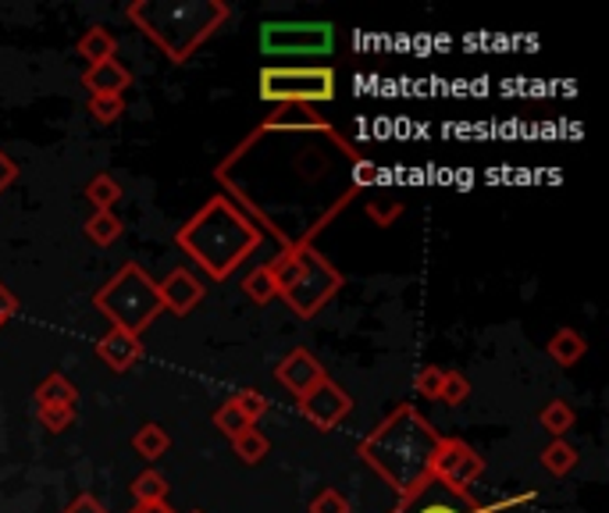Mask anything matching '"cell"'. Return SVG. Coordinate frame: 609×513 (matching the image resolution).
Here are the masks:
<instances>
[{
  "label": "cell",
  "mask_w": 609,
  "mask_h": 513,
  "mask_svg": "<svg viewBox=\"0 0 609 513\" xmlns=\"http://www.w3.org/2000/svg\"><path fill=\"white\" fill-rule=\"evenodd\" d=\"M360 161V150L335 129L279 132L261 125L218 164L215 178L282 253L314 247V236L360 193L354 175Z\"/></svg>",
  "instance_id": "6da1fadb"
},
{
  "label": "cell",
  "mask_w": 609,
  "mask_h": 513,
  "mask_svg": "<svg viewBox=\"0 0 609 513\" xmlns=\"http://www.w3.org/2000/svg\"><path fill=\"white\" fill-rule=\"evenodd\" d=\"M443 446V435L424 417L417 406L400 403L389 417L363 435L360 443V460L371 471L395 489V495L414 492L417 485L432 478V467Z\"/></svg>",
  "instance_id": "7a4b0ae2"
},
{
  "label": "cell",
  "mask_w": 609,
  "mask_h": 513,
  "mask_svg": "<svg viewBox=\"0 0 609 513\" xmlns=\"http://www.w3.org/2000/svg\"><path fill=\"white\" fill-rule=\"evenodd\" d=\"M121 236V218L115 210H94V218L86 221V239L97 247H111Z\"/></svg>",
  "instance_id": "7402d4cb"
},
{
  "label": "cell",
  "mask_w": 609,
  "mask_h": 513,
  "mask_svg": "<svg viewBox=\"0 0 609 513\" xmlns=\"http://www.w3.org/2000/svg\"><path fill=\"white\" fill-rule=\"evenodd\" d=\"M545 350H550V357L559 368H574V364H581V357L588 353V339L574 328H559V331H553V339Z\"/></svg>",
  "instance_id": "e0dca14e"
},
{
  "label": "cell",
  "mask_w": 609,
  "mask_h": 513,
  "mask_svg": "<svg viewBox=\"0 0 609 513\" xmlns=\"http://www.w3.org/2000/svg\"><path fill=\"white\" fill-rule=\"evenodd\" d=\"M86 200L94 204V210H115V204L121 200V186L115 175H97L89 178L86 186Z\"/></svg>",
  "instance_id": "d4e9b609"
},
{
  "label": "cell",
  "mask_w": 609,
  "mask_h": 513,
  "mask_svg": "<svg viewBox=\"0 0 609 513\" xmlns=\"http://www.w3.org/2000/svg\"><path fill=\"white\" fill-rule=\"evenodd\" d=\"M261 100L268 103H328L335 100V72L328 65H268L261 68Z\"/></svg>",
  "instance_id": "52a82bcc"
},
{
  "label": "cell",
  "mask_w": 609,
  "mask_h": 513,
  "mask_svg": "<svg viewBox=\"0 0 609 513\" xmlns=\"http://www.w3.org/2000/svg\"><path fill=\"white\" fill-rule=\"evenodd\" d=\"M14 314H19V299H14V293L8 290L4 282H0V328H4Z\"/></svg>",
  "instance_id": "d590c367"
},
{
  "label": "cell",
  "mask_w": 609,
  "mask_h": 513,
  "mask_svg": "<svg viewBox=\"0 0 609 513\" xmlns=\"http://www.w3.org/2000/svg\"><path fill=\"white\" fill-rule=\"evenodd\" d=\"M97 360H104L111 371L126 374L143 360V342L140 336H132V331L108 328V336L97 342Z\"/></svg>",
  "instance_id": "5bb4252c"
},
{
  "label": "cell",
  "mask_w": 609,
  "mask_h": 513,
  "mask_svg": "<svg viewBox=\"0 0 609 513\" xmlns=\"http://www.w3.org/2000/svg\"><path fill=\"white\" fill-rule=\"evenodd\" d=\"M94 307L111 321V328L132 331V336H143V331L154 325V318L164 314L157 282L135 261L121 264L115 275L100 285L94 296Z\"/></svg>",
  "instance_id": "8992f818"
},
{
  "label": "cell",
  "mask_w": 609,
  "mask_h": 513,
  "mask_svg": "<svg viewBox=\"0 0 609 513\" xmlns=\"http://www.w3.org/2000/svg\"><path fill=\"white\" fill-rule=\"evenodd\" d=\"M268 271L275 279V293L303 321L317 318L342 290V271L314 247H293L275 253L268 261Z\"/></svg>",
  "instance_id": "5b68a950"
},
{
  "label": "cell",
  "mask_w": 609,
  "mask_h": 513,
  "mask_svg": "<svg viewBox=\"0 0 609 513\" xmlns=\"http://www.w3.org/2000/svg\"><path fill=\"white\" fill-rule=\"evenodd\" d=\"M14 178H19V164H14V161L4 154V150H0V193H4V189L14 183Z\"/></svg>",
  "instance_id": "74e56055"
},
{
  "label": "cell",
  "mask_w": 609,
  "mask_h": 513,
  "mask_svg": "<svg viewBox=\"0 0 609 513\" xmlns=\"http://www.w3.org/2000/svg\"><path fill=\"white\" fill-rule=\"evenodd\" d=\"M40 425L51 432H68L75 425V406H36Z\"/></svg>",
  "instance_id": "d6a6232c"
},
{
  "label": "cell",
  "mask_w": 609,
  "mask_h": 513,
  "mask_svg": "<svg viewBox=\"0 0 609 513\" xmlns=\"http://www.w3.org/2000/svg\"><path fill=\"white\" fill-rule=\"evenodd\" d=\"M574 406L567 400H553V403H545L542 406V414H539V425L553 435V439H563L570 428H574Z\"/></svg>",
  "instance_id": "44dd1931"
},
{
  "label": "cell",
  "mask_w": 609,
  "mask_h": 513,
  "mask_svg": "<svg viewBox=\"0 0 609 513\" xmlns=\"http://www.w3.org/2000/svg\"><path fill=\"white\" fill-rule=\"evenodd\" d=\"M311 513H349V503L339 489H322L311 500Z\"/></svg>",
  "instance_id": "e575fe53"
},
{
  "label": "cell",
  "mask_w": 609,
  "mask_h": 513,
  "mask_svg": "<svg viewBox=\"0 0 609 513\" xmlns=\"http://www.w3.org/2000/svg\"><path fill=\"white\" fill-rule=\"evenodd\" d=\"M389 513H492V506H481L467 489H453L432 474L414 492L400 495Z\"/></svg>",
  "instance_id": "9c48e42d"
},
{
  "label": "cell",
  "mask_w": 609,
  "mask_h": 513,
  "mask_svg": "<svg viewBox=\"0 0 609 513\" xmlns=\"http://www.w3.org/2000/svg\"><path fill=\"white\" fill-rule=\"evenodd\" d=\"M126 14L146 40H154L167 62L182 65L228 22V4L225 0H135Z\"/></svg>",
  "instance_id": "277c9868"
},
{
  "label": "cell",
  "mask_w": 609,
  "mask_h": 513,
  "mask_svg": "<svg viewBox=\"0 0 609 513\" xmlns=\"http://www.w3.org/2000/svg\"><path fill=\"white\" fill-rule=\"evenodd\" d=\"M132 513H175L167 503H146V506H135Z\"/></svg>",
  "instance_id": "f35d334b"
},
{
  "label": "cell",
  "mask_w": 609,
  "mask_h": 513,
  "mask_svg": "<svg viewBox=\"0 0 609 513\" xmlns=\"http://www.w3.org/2000/svg\"><path fill=\"white\" fill-rule=\"evenodd\" d=\"M349 411H354V400H349V392L342 385H335L331 379H325L322 385L311 389L307 396L300 400V414L322 432H331Z\"/></svg>",
  "instance_id": "8fae6325"
},
{
  "label": "cell",
  "mask_w": 609,
  "mask_h": 513,
  "mask_svg": "<svg viewBox=\"0 0 609 513\" xmlns=\"http://www.w3.org/2000/svg\"><path fill=\"white\" fill-rule=\"evenodd\" d=\"M470 400V382L464 379L460 371H446V382H443V392H438V403L446 406H460Z\"/></svg>",
  "instance_id": "1f68e13d"
},
{
  "label": "cell",
  "mask_w": 609,
  "mask_h": 513,
  "mask_svg": "<svg viewBox=\"0 0 609 513\" xmlns=\"http://www.w3.org/2000/svg\"><path fill=\"white\" fill-rule=\"evenodd\" d=\"M232 403H236V411L250 421V425H253V421H261L271 411V400L264 396V392H257V389H239L232 396Z\"/></svg>",
  "instance_id": "83f0119b"
},
{
  "label": "cell",
  "mask_w": 609,
  "mask_h": 513,
  "mask_svg": "<svg viewBox=\"0 0 609 513\" xmlns=\"http://www.w3.org/2000/svg\"><path fill=\"white\" fill-rule=\"evenodd\" d=\"M157 293H161V307L167 314H175V318H186L196 307H200V299L207 293V285L193 275L186 268H175L167 271V279L157 282Z\"/></svg>",
  "instance_id": "4fadbf2b"
},
{
  "label": "cell",
  "mask_w": 609,
  "mask_h": 513,
  "mask_svg": "<svg viewBox=\"0 0 609 513\" xmlns=\"http://www.w3.org/2000/svg\"><path fill=\"white\" fill-rule=\"evenodd\" d=\"M175 243L210 282H225L257 247L264 243V236L232 200H228V196H210V200L178 229Z\"/></svg>",
  "instance_id": "3957f363"
},
{
  "label": "cell",
  "mask_w": 609,
  "mask_h": 513,
  "mask_svg": "<svg viewBox=\"0 0 609 513\" xmlns=\"http://www.w3.org/2000/svg\"><path fill=\"white\" fill-rule=\"evenodd\" d=\"M115 51H118V40H115L111 29H104V25L86 29V36L79 40V57H86L89 65L111 62Z\"/></svg>",
  "instance_id": "ac0fdd59"
},
{
  "label": "cell",
  "mask_w": 609,
  "mask_h": 513,
  "mask_svg": "<svg viewBox=\"0 0 609 513\" xmlns=\"http://www.w3.org/2000/svg\"><path fill=\"white\" fill-rule=\"evenodd\" d=\"M61 513H108V510H104V506L94 500V495L83 492V495H75V500H72L65 510H61Z\"/></svg>",
  "instance_id": "8d00e7d4"
},
{
  "label": "cell",
  "mask_w": 609,
  "mask_h": 513,
  "mask_svg": "<svg viewBox=\"0 0 609 513\" xmlns=\"http://www.w3.org/2000/svg\"><path fill=\"white\" fill-rule=\"evenodd\" d=\"M542 467L550 471L553 478H563V474H570L574 467H577V449L570 443H563V439H553L550 446L542 449Z\"/></svg>",
  "instance_id": "603a6c76"
},
{
  "label": "cell",
  "mask_w": 609,
  "mask_h": 513,
  "mask_svg": "<svg viewBox=\"0 0 609 513\" xmlns=\"http://www.w3.org/2000/svg\"><path fill=\"white\" fill-rule=\"evenodd\" d=\"M79 403V389H75L65 374H47L36 385V406H75Z\"/></svg>",
  "instance_id": "d6986e66"
},
{
  "label": "cell",
  "mask_w": 609,
  "mask_h": 513,
  "mask_svg": "<svg viewBox=\"0 0 609 513\" xmlns=\"http://www.w3.org/2000/svg\"><path fill=\"white\" fill-rule=\"evenodd\" d=\"M403 215V200H395V196H378V200H368V218L374 225H382V229H392L395 221Z\"/></svg>",
  "instance_id": "f546056e"
},
{
  "label": "cell",
  "mask_w": 609,
  "mask_h": 513,
  "mask_svg": "<svg viewBox=\"0 0 609 513\" xmlns=\"http://www.w3.org/2000/svg\"><path fill=\"white\" fill-rule=\"evenodd\" d=\"M443 382H446V368L428 364V368H421V371H417L414 389L421 392L424 400H435V403H438V392H443Z\"/></svg>",
  "instance_id": "836d02e7"
},
{
  "label": "cell",
  "mask_w": 609,
  "mask_h": 513,
  "mask_svg": "<svg viewBox=\"0 0 609 513\" xmlns=\"http://www.w3.org/2000/svg\"><path fill=\"white\" fill-rule=\"evenodd\" d=\"M242 293H247L253 304H261V307H268L271 299H279V293H275V279H271V271H268V264H261V268H253L247 279H242Z\"/></svg>",
  "instance_id": "484cf974"
},
{
  "label": "cell",
  "mask_w": 609,
  "mask_h": 513,
  "mask_svg": "<svg viewBox=\"0 0 609 513\" xmlns=\"http://www.w3.org/2000/svg\"><path fill=\"white\" fill-rule=\"evenodd\" d=\"M132 446H135V452H140L143 460H161L167 449H172V435H167L161 425H143L140 432H135V439H132Z\"/></svg>",
  "instance_id": "ffe728a7"
},
{
  "label": "cell",
  "mask_w": 609,
  "mask_h": 513,
  "mask_svg": "<svg viewBox=\"0 0 609 513\" xmlns=\"http://www.w3.org/2000/svg\"><path fill=\"white\" fill-rule=\"evenodd\" d=\"M261 47L275 57H325L335 47V29L328 22H264Z\"/></svg>",
  "instance_id": "ba28073f"
},
{
  "label": "cell",
  "mask_w": 609,
  "mask_h": 513,
  "mask_svg": "<svg viewBox=\"0 0 609 513\" xmlns=\"http://www.w3.org/2000/svg\"><path fill=\"white\" fill-rule=\"evenodd\" d=\"M193 513H204V510H193Z\"/></svg>",
  "instance_id": "ab89813d"
},
{
  "label": "cell",
  "mask_w": 609,
  "mask_h": 513,
  "mask_svg": "<svg viewBox=\"0 0 609 513\" xmlns=\"http://www.w3.org/2000/svg\"><path fill=\"white\" fill-rule=\"evenodd\" d=\"M432 474L438 481H446V485H453V489H467L485 474V460L478 457V449H470L464 439H443Z\"/></svg>",
  "instance_id": "30bf717a"
},
{
  "label": "cell",
  "mask_w": 609,
  "mask_h": 513,
  "mask_svg": "<svg viewBox=\"0 0 609 513\" xmlns=\"http://www.w3.org/2000/svg\"><path fill=\"white\" fill-rule=\"evenodd\" d=\"M275 379L293 392L296 400L307 396L311 389H317L325 379H328V371L322 368V360H317L311 350H303V346H296V350H289L279 364H275Z\"/></svg>",
  "instance_id": "7c38bea8"
},
{
  "label": "cell",
  "mask_w": 609,
  "mask_h": 513,
  "mask_svg": "<svg viewBox=\"0 0 609 513\" xmlns=\"http://www.w3.org/2000/svg\"><path fill=\"white\" fill-rule=\"evenodd\" d=\"M264 129H279V132H325L331 129L325 122V114H317L307 103H282L268 114Z\"/></svg>",
  "instance_id": "2e32d148"
},
{
  "label": "cell",
  "mask_w": 609,
  "mask_h": 513,
  "mask_svg": "<svg viewBox=\"0 0 609 513\" xmlns=\"http://www.w3.org/2000/svg\"><path fill=\"white\" fill-rule=\"evenodd\" d=\"M215 428H218V432H225L228 439H236V435H242V432L250 428V421L236 411V403H232V400H228V403H221L218 411H215Z\"/></svg>",
  "instance_id": "4dcf8cb0"
},
{
  "label": "cell",
  "mask_w": 609,
  "mask_h": 513,
  "mask_svg": "<svg viewBox=\"0 0 609 513\" xmlns=\"http://www.w3.org/2000/svg\"><path fill=\"white\" fill-rule=\"evenodd\" d=\"M132 500H135V506L164 503L167 500V481L157 471H143L140 478L132 481Z\"/></svg>",
  "instance_id": "4316f807"
},
{
  "label": "cell",
  "mask_w": 609,
  "mask_h": 513,
  "mask_svg": "<svg viewBox=\"0 0 609 513\" xmlns=\"http://www.w3.org/2000/svg\"><path fill=\"white\" fill-rule=\"evenodd\" d=\"M232 449H236V457H239L242 463H261V460L268 457L271 443H268L264 432H257V428L250 425L247 432L236 435V439H232Z\"/></svg>",
  "instance_id": "cb8c5ba5"
},
{
  "label": "cell",
  "mask_w": 609,
  "mask_h": 513,
  "mask_svg": "<svg viewBox=\"0 0 609 513\" xmlns=\"http://www.w3.org/2000/svg\"><path fill=\"white\" fill-rule=\"evenodd\" d=\"M86 111L97 125H111L126 114V97H89Z\"/></svg>",
  "instance_id": "f1b7e54d"
},
{
  "label": "cell",
  "mask_w": 609,
  "mask_h": 513,
  "mask_svg": "<svg viewBox=\"0 0 609 513\" xmlns=\"http://www.w3.org/2000/svg\"><path fill=\"white\" fill-rule=\"evenodd\" d=\"M83 86L89 89V97H126V89L132 86V75L118 57H111V62L89 65L83 72Z\"/></svg>",
  "instance_id": "9a60e30c"
}]
</instances>
